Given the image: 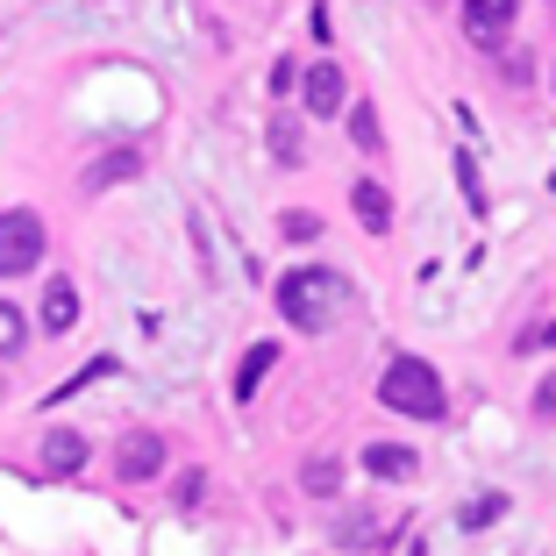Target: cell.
Returning <instances> with one entry per match:
<instances>
[{"mask_svg": "<svg viewBox=\"0 0 556 556\" xmlns=\"http://www.w3.org/2000/svg\"><path fill=\"white\" fill-rule=\"evenodd\" d=\"M500 79H507V86H528V58H500Z\"/></svg>", "mask_w": 556, "mask_h": 556, "instance_id": "ffe728a7", "label": "cell"}, {"mask_svg": "<svg viewBox=\"0 0 556 556\" xmlns=\"http://www.w3.org/2000/svg\"><path fill=\"white\" fill-rule=\"evenodd\" d=\"M414 556H428V549H421V542H414Z\"/></svg>", "mask_w": 556, "mask_h": 556, "instance_id": "603a6c76", "label": "cell"}, {"mask_svg": "<svg viewBox=\"0 0 556 556\" xmlns=\"http://www.w3.org/2000/svg\"><path fill=\"white\" fill-rule=\"evenodd\" d=\"M22 336H29V328H22V314L8 307V300H0V357H15V350H22Z\"/></svg>", "mask_w": 556, "mask_h": 556, "instance_id": "ac0fdd59", "label": "cell"}, {"mask_svg": "<svg viewBox=\"0 0 556 556\" xmlns=\"http://www.w3.org/2000/svg\"><path fill=\"white\" fill-rule=\"evenodd\" d=\"M271 293H278V314H286L293 328H328L336 321V300H343V278L321 271V264H300V271L278 278Z\"/></svg>", "mask_w": 556, "mask_h": 556, "instance_id": "6da1fadb", "label": "cell"}, {"mask_svg": "<svg viewBox=\"0 0 556 556\" xmlns=\"http://www.w3.org/2000/svg\"><path fill=\"white\" fill-rule=\"evenodd\" d=\"M36 457H43V471H50V478H72V471L86 464V435H72V428H50Z\"/></svg>", "mask_w": 556, "mask_h": 556, "instance_id": "9c48e42d", "label": "cell"}, {"mask_svg": "<svg viewBox=\"0 0 556 556\" xmlns=\"http://www.w3.org/2000/svg\"><path fill=\"white\" fill-rule=\"evenodd\" d=\"M278 364V343H257L243 364H236V400H257V386H264V371Z\"/></svg>", "mask_w": 556, "mask_h": 556, "instance_id": "4fadbf2b", "label": "cell"}, {"mask_svg": "<svg viewBox=\"0 0 556 556\" xmlns=\"http://www.w3.org/2000/svg\"><path fill=\"white\" fill-rule=\"evenodd\" d=\"M300 485H307V492H321V500H328V492H343V464H336V457H314L307 471H300Z\"/></svg>", "mask_w": 556, "mask_h": 556, "instance_id": "9a60e30c", "label": "cell"}, {"mask_svg": "<svg viewBox=\"0 0 556 556\" xmlns=\"http://www.w3.org/2000/svg\"><path fill=\"white\" fill-rule=\"evenodd\" d=\"M364 464H371V478H400V485H407V478L421 471L407 442H371V450H364Z\"/></svg>", "mask_w": 556, "mask_h": 556, "instance_id": "8fae6325", "label": "cell"}, {"mask_svg": "<svg viewBox=\"0 0 556 556\" xmlns=\"http://www.w3.org/2000/svg\"><path fill=\"white\" fill-rule=\"evenodd\" d=\"M393 535H400V514L386 521L378 507H357L350 521H336V542H343V549H393Z\"/></svg>", "mask_w": 556, "mask_h": 556, "instance_id": "8992f818", "label": "cell"}, {"mask_svg": "<svg viewBox=\"0 0 556 556\" xmlns=\"http://www.w3.org/2000/svg\"><path fill=\"white\" fill-rule=\"evenodd\" d=\"M492 514H507V500H500V492H485V500H471V507H464V528H485Z\"/></svg>", "mask_w": 556, "mask_h": 556, "instance_id": "d6986e66", "label": "cell"}, {"mask_svg": "<svg viewBox=\"0 0 556 556\" xmlns=\"http://www.w3.org/2000/svg\"><path fill=\"white\" fill-rule=\"evenodd\" d=\"M36 321H43L50 336H65V328L79 321V293H72V278H50V286H43V314H36Z\"/></svg>", "mask_w": 556, "mask_h": 556, "instance_id": "30bf717a", "label": "cell"}, {"mask_svg": "<svg viewBox=\"0 0 556 556\" xmlns=\"http://www.w3.org/2000/svg\"><path fill=\"white\" fill-rule=\"evenodd\" d=\"M36 257H43V222L29 207H8L0 214V278L36 271Z\"/></svg>", "mask_w": 556, "mask_h": 556, "instance_id": "3957f363", "label": "cell"}, {"mask_svg": "<svg viewBox=\"0 0 556 556\" xmlns=\"http://www.w3.org/2000/svg\"><path fill=\"white\" fill-rule=\"evenodd\" d=\"M157 471H164V435H150V428L122 435V450H115V478L143 485V478H157Z\"/></svg>", "mask_w": 556, "mask_h": 556, "instance_id": "5b68a950", "label": "cell"}, {"mask_svg": "<svg viewBox=\"0 0 556 556\" xmlns=\"http://www.w3.org/2000/svg\"><path fill=\"white\" fill-rule=\"evenodd\" d=\"M278 236H286V243H314V236H321V214H307V207L278 214Z\"/></svg>", "mask_w": 556, "mask_h": 556, "instance_id": "2e32d148", "label": "cell"}, {"mask_svg": "<svg viewBox=\"0 0 556 556\" xmlns=\"http://www.w3.org/2000/svg\"><path fill=\"white\" fill-rule=\"evenodd\" d=\"M350 136H357V150H386V129H378V108H350Z\"/></svg>", "mask_w": 556, "mask_h": 556, "instance_id": "e0dca14e", "label": "cell"}, {"mask_svg": "<svg viewBox=\"0 0 556 556\" xmlns=\"http://www.w3.org/2000/svg\"><path fill=\"white\" fill-rule=\"evenodd\" d=\"M535 407H542V421H556V378H542V393H535Z\"/></svg>", "mask_w": 556, "mask_h": 556, "instance_id": "44dd1931", "label": "cell"}, {"mask_svg": "<svg viewBox=\"0 0 556 556\" xmlns=\"http://www.w3.org/2000/svg\"><path fill=\"white\" fill-rule=\"evenodd\" d=\"M350 207H357V222H364L371 236L393 229V193H386L378 179H357V186H350Z\"/></svg>", "mask_w": 556, "mask_h": 556, "instance_id": "ba28073f", "label": "cell"}, {"mask_svg": "<svg viewBox=\"0 0 556 556\" xmlns=\"http://www.w3.org/2000/svg\"><path fill=\"white\" fill-rule=\"evenodd\" d=\"M378 400H386L393 414L435 421V414H442V378H435V364H421V357H393V364H386V378H378Z\"/></svg>", "mask_w": 556, "mask_h": 556, "instance_id": "7a4b0ae2", "label": "cell"}, {"mask_svg": "<svg viewBox=\"0 0 556 556\" xmlns=\"http://www.w3.org/2000/svg\"><path fill=\"white\" fill-rule=\"evenodd\" d=\"M136 172H143V157H136V150H108V157L86 172V193H100V186H122V179H136Z\"/></svg>", "mask_w": 556, "mask_h": 556, "instance_id": "7c38bea8", "label": "cell"}, {"mask_svg": "<svg viewBox=\"0 0 556 556\" xmlns=\"http://www.w3.org/2000/svg\"><path fill=\"white\" fill-rule=\"evenodd\" d=\"M0 407H8V378H0Z\"/></svg>", "mask_w": 556, "mask_h": 556, "instance_id": "7402d4cb", "label": "cell"}, {"mask_svg": "<svg viewBox=\"0 0 556 556\" xmlns=\"http://www.w3.org/2000/svg\"><path fill=\"white\" fill-rule=\"evenodd\" d=\"M514 15H521V0H464V36L485 43V50H500L507 29H514Z\"/></svg>", "mask_w": 556, "mask_h": 556, "instance_id": "277c9868", "label": "cell"}, {"mask_svg": "<svg viewBox=\"0 0 556 556\" xmlns=\"http://www.w3.org/2000/svg\"><path fill=\"white\" fill-rule=\"evenodd\" d=\"M300 93H307V115H336V108L350 100V79H343V65H336V58H321V65L307 72V86H300Z\"/></svg>", "mask_w": 556, "mask_h": 556, "instance_id": "52a82bcc", "label": "cell"}, {"mask_svg": "<svg viewBox=\"0 0 556 556\" xmlns=\"http://www.w3.org/2000/svg\"><path fill=\"white\" fill-rule=\"evenodd\" d=\"M300 150H307L300 115H271V157H278V164H300Z\"/></svg>", "mask_w": 556, "mask_h": 556, "instance_id": "5bb4252c", "label": "cell"}]
</instances>
